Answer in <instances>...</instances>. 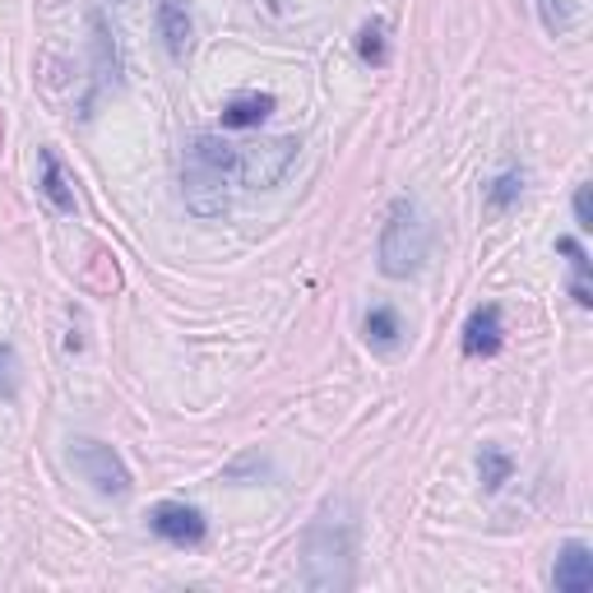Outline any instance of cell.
<instances>
[{"label": "cell", "instance_id": "ffe728a7", "mask_svg": "<svg viewBox=\"0 0 593 593\" xmlns=\"http://www.w3.org/2000/svg\"><path fill=\"white\" fill-rule=\"evenodd\" d=\"M575 223H580V232H593V209H589V186H580V190H575Z\"/></svg>", "mask_w": 593, "mask_h": 593}, {"label": "cell", "instance_id": "6da1fadb", "mask_svg": "<svg viewBox=\"0 0 593 593\" xmlns=\"http://www.w3.org/2000/svg\"><path fill=\"white\" fill-rule=\"evenodd\" d=\"M352 551H358V520L348 515L344 501L325 505L302 543V584L321 593L352 589V561H358Z\"/></svg>", "mask_w": 593, "mask_h": 593}, {"label": "cell", "instance_id": "8fae6325", "mask_svg": "<svg viewBox=\"0 0 593 593\" xmlns=\"http://www.w3.org/2000/svg\"><path fill=\"white\" fill-rule=\"evenodd\" d=\"M279 107L269 93H242V97H232V103L223 107V126L228 130H251V126H260L269 121V112Z\"/></svg>", "mask_w": 593, "mask_h": 593}, {"label": "cell", "instance_id": "ac0fdd59", "mask_svg": "<svg viewBox=\"0 0 593 593\" xmlns=\"http://www.w3.org/2000/svg\"><path fill=\"white\" fill-rule=\"evenodd\" d=\"M520 195H524V172H520V167H505L497 182L487 186V205H491V209H510V205L520 200Z\"/></svg>", "mask_w": 593, "mask_h": 593}, {"label": "cell", "instance_id": "ba28073f", "mask_svg": "<svg viewBox=\"0 0 593 593\" xmlns=\"http://www.w3.org/2000/svg\"><path fill=\"white\" fill-rule=\"evenodd\" d=\"M505 344V321H501V306H478L468 315V325H464V352L468 358H497Z\"/></svg>", "mask_w": 593, "mask_h": 593}, {"label": "cell", "instance_id": "2e32d148", "mask_svg": "<svg viewBox=\"0 0 593 593\" xmlns=\"http://www.w3.org/2000/svg\"><path fill=\"white\" fill-rule=\"evenodd\" d=\"M478 473H482V487H487V491H501V487L510 482V473H515V460H510L505 450H497V445H482Z\"/></svg>", "mask_w": 593, "mask_h": 593}, {"label": "cell", "instance_id": "4fadbf2b", "mask_svg": "<svg viewBox=\"0 0 593 593\" xmlns=\"http://www.w3.org/2000/svg\"><path fill=\"white\" fill-rule=\"evenodd\" d=\"M362 329H367V344L381 348V352L399 348V339H404V325H399V311H394V306H371Z\"/></svg>", "mask_w": 593, "mask_h": 593}, {"label": "cell", "instance_id": "7c38bea8", "mask_svg": "<svg viewBox=\"0 0 593 593\" xmlns=\"http://www.w3.org/2000/svg\"><path fill=\"white\" fill-rule=\"evenodd\" d=\"M89 24H93V61H97V84H116L121 79V61H116V43H112V33H107V19L103 14H89Z\"/></svg>", "mask_w": 593, "mask_h": 593}, {"label": "cell", "instance_id": "d6986e66", "mask_svg": "<svg viewBox=\"0 0 593 593\" xmlns=\"http://www.w3.org/2000/svg\"><path fill=\"white\" fill-rule=\"evenodd\" d=\"M19 394V358L10 344H0V399H14Z\"/></svg>", "mask_w": 593, "mask_h": 593}, {"label": "cell", "instance_id": "8992f818", "mask_svg": "<svg viewBox=\"0 0 593 593\" xmlns=\"http://www.w3.org/2000/svg\"><path fill=\"white\" fill-rule=\"evenodd\" d=\"M149 528L158 533L163 543L172 547H200L209 538V520H205V510H195L186 501H158L149 510Z\"/></svg>", "mask_w": 593, "mask_h": 593}, {"label": "cell", "instance_id": "7a4b0ae2", "mask_svg": "<svg viewBox=\"0 0 593 593\" xmlns=\"http://www.w3.org/2000/svg\"><path fill=\"white\" fill-rule=\"evenodd\" d=\"M236 167V149L223 135H190L182 158V195L195 219H223L228 213V176Z\"/></svg>", "mask_w": 593, "mask_h": 593}, {"label": "cell", "instance_id": "3957f363", "mask_svg": "<svg viewBox=\"0 0 593 593\" xmlns=\"http://www.w3.org/2000/svg\"><path fill=\"white\" fill-rule=\"evenodd\" d=\"M427 246H431V228L422 219L418 200L399 195L385 213L381 246H375V255H381V274L385 279H408V274H418L422 260H427Z\"/></svg>", "mask_w": 593, "mask_h": 593}, {"label": "cell", "instance_id": "5b68a950", "mask_svg": "<svg viewBox=\"0 0 593 593\" xmlns=\"http://www.w3.org/2000/svg\"><path fill=\"white\" fill-rule=\"evenodd\" d=\"M296 144L292 135H283V140H260V144H251L236 153V176H242V186L251 190H269V186H279L288 167L296 163Z\"/></svg>", "mask_w": 593, "mask_h": 593}, {"label": "cell", "instance_id": "e0dca14e", "mask_svg": "<svg viewBox=\"0 0 593 593\" xmlns=\"http://www.w3.org/2000/svg\"><path fill=\"white\" fill-rule=\"evenodd\" d=\"M358 56L367 66H389V43H385V19H367L358 33Z\"/></svg>", "mask_w": 593, "mask_h": 593}, {"label": "cell", "instance_id": "9a60e30c", "mask_svg": "<svg viewBox=\"0 0 593 593\" xmlns=\"http://www.w3.org/2000/svg\"><path fill=\"white\" fill-rule=\"evenodd\" d=\"M557 251L570 260V269H575V279H570V292H575V302H580V306H593V292H589V255H584V246L575 242V236H561Z\"/></svg>", "mask_w": 593, "mask_h": 593}, {"label": "cell", "instance_id": "5bb4252c", "mask_svg": "<svg viewBox=\"0 0 593 593\" xmlns=\"http://www.w3.org/2000/svg\"><path fill=\"white\" fill-rule=\"evenodd\" d=\"M538 19L551 37H566L580 28V0H538Z\"/></svg>", "mask_w": 593, "mask_h": 593}, {"label": "cell", "instance_id": "52a82bcc", "mask_svg": "<svg viewBox=\"0 0 593 593\" xmlns=\"http://www.w3.org/2000/svg\"><path fill=\"white\" fill-rule=\"evenodd\" d=\"M158 37L172 61H186L190 47H195V19H190V5L186 0H158Z\"/></svg>", "mask_w": 593, "mask_h": 593}, {"label": "cell", "instance_id": "9c48e42d", "mask_svg": "<svg viewBox=\"0 0 593 593\" xmlns=\"http://www.w3.org/2000/svg\"><path fill=\"white\" fill-rule=\"evenodd\" d=\"M551 584L557 593H589L593 589V551L584 543H566L551 566Z\"/></svg>", "mask_w": 593, "mask_h": 593}, {"label": "cell", "instance_id": "277c9868", "mask_svg": "<svg viewBox=\"0 0 593 593\" xmlns=\"http://www.w3.org/2000/svg\"><path fill=\"white\" fill-rule=\"evenodd\" d=\"M66 460L74 464V473L84 478L97 497H130V468L121 464V454H116L112 445L103 441H89V437H74Z\"/></svg>", "mask_w": 593, "mask_h": 593}, {"label": "cell", "instance_id": "30bf717a", "mask_svg": "<svg viewBox=\"0 0 593 593\" xmlns=\"http://www.w3.org/2000/svg\"><path fill=\"white\" fill-rule=\"evenodd\" d=\"M37 163H43V182H37V186H43V195L61 213H74V186H70V176L61 167V158H56V149H43V153H37Z\"/></svg>", "mask_w": 593, "mask_h": 593}]
</instances>
